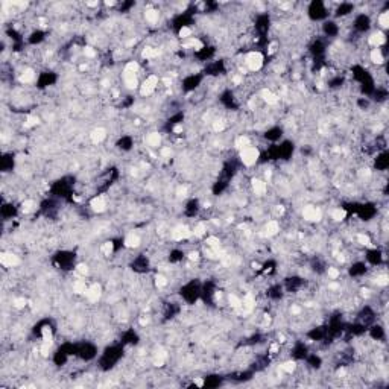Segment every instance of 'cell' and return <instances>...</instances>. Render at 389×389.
Instances as JSON below:
<instances>
[{"mask_svg": "<svg viewBox=\"0 0 389 389\" xmlns=\"http://www.w3.org/2000/svg\"><path fill=\"white\" fill-rule=\"evenodd\" d=\"M240 157H242V161L246 164V166H251V164H254L257 158H259V151L255 149V147H245V149H242V154H240Z\"/></svg>", "mask_w": 389, "mask_h": 389, "instance_id": "1", "label": "cell"}, {"mask_svg": "<svg viewBox=\"0 0 389 389\" xmlns=\"http://www.w3.org/2000/svg\"><path fill=\"white\" fill-rule=\"evenodd\" d=\"M246 64H248V67H249V70H254V71L259 70L262 67V64H263V56L259 52L249 53L246 56Z\"/></svg>", "mask_w": 389, "mask_h": 389, "instance_id": "2", "label": "cell"}, {"mask_svg": "<svg viewBox=\"0 0 389 389\" xmlns=\"http://www.w3.org/2000/svg\"><path fill=\"white\" fill-rule=\"evenodd\" d=\"M157 84H158V79H157V76H149L144 82H143L142 85V94L143 96H147V94H151L155 87H157Z\"/></svg>", "mask_w": 389, "mask_h": 389, "instance_id": "3", "label": "cell"}, {"mask_svg": "<svg viewBox=\"0 0 389 389\" xmlns=\"http://www.w3.org/2000/svg\"><path fill=\"white\" fill-rule=\"evenodd\" d=\"M302 214H304V217H306L307 220H315V222L321 220V217H322L321 210L316 208V207H306L304 212H302Z\"/></svg>", "mask_w": 389, "mask_h": 389, "instance_id": "4", "label": "cell"}, {"mask_svg": "<svg viewBox=\"0 0 389 389\" xmlns=\"http://www.w3.org/2000/svg\"><path fill=\"white\" fill-rule=\"evenodd\" d=\"M85 295H87V298H88L91 302H96V301L99 300V297H100V287H99L97 284H93L90 289H87Z\"/></svg>", "mask_w": 389, "mask_h": 389, "instance_id": "5", "label": "cell"}, {"mask_svg": "<svg viewBox=\"0 0 389 389\" xmlns=\"http://www.w3.org/2000/svg\"><path fill=\"white\" fill-rule=\"evenodd\" d=\"M190 236V230L186 227V225H179L173 230V237L177 240H182V239H187Z\"/></svg>", "mask_w": 389, "mask_h": 389, "instance_id": "6", "label": "cell"}, {"mask_svg": "<svg viewBox=\"0 0 389 389\" xmlns=\"http://www.w3.org/2000/svg\"><path fill=\"white\" fill-rule=\"evenodd\" d=\"M0 260H2V263L5 266H15L18 263V257L17 255H14V254H2V257H0Z\"/></svg>", "mask_w": 389, "mask_h": 389, "instance_id": "7", "label": "cell"}, {"mask_svg": "<svg viewBox=\"0 0 389 389\" xmlns=\"http://www.w3.org/2000/svg\"><path fill=\"white\" fill-rule=\"evenodd\" d=\"M123 78H125V84L128 85V88H135V87H137V78H135V73L125 71Z\"/></svg>", "mask_w": 389, "mask_h": 389, "instance_id": "8", "label": "cell"}, {"mask_svg": "<svg viewBox=\"0 0 389 389\" xmlns=\"http://www.w3.org/2000/svg\"><path fill=\"white\" fill-rule=\"evenodd\" d=\"M106 207L105 204V199L104 198H94L93 201H91V208L94 210V212H104Z\"/></svg>", "mask_w": 389, "mask_h": 389, "instance_id": "9", "label": "cell"}, {"mask_svg": "<svg viewBox=\"0 0 389 389\" xmlns=\"http://www.w3.org/2000/svg\"><path fill=\"white\" fill-rule=\"evenodd\" d=\"M105 129L104 128H97V129H94L93 132H91V140L94 143H100L104 139H105Z\"/></svg>", "mask_w": 389, "mask_h": 389, "instance_id": "10", "label": "cell"}, {"mask_svg": "<svg viewBox=\"0 0 389 389\" xmlns=\"http://www.w3.org/2000/svg\"><path fill=\"white\" fill-rule=\"evenodd\" d=\"M252 189L257 194H263L266 192V184L262 179H254L252 181Z\"/></svg>", "mask_w": 389, "mask_h": 389, "instance_id": "11", "label": "cell"}, {"mask_svg": "<svg viewBox=\"0 0 389 389\" xmlns=\"http://www.w3.org/2000/svg\"><path fill=\"white\" fill-rule=\"evenodd\" d=\"M386 41V38L385 35L382 34V32H375V34H372L371 38H370V43H371L372 46H380V44H383Z\"/></svg>", "mask_w": 389, "mask_h": 389, "instance_id": "12", "label": "cell"}, {"mask_svg": "<svg viewBox=\"0 0 389 389\" xmlns=\"http://www.w3.org/2000/svg\"><path fill=\"white\" fill-rule=\"evenodd\" d=\"M125 243H126V246H129V248L139 246V245H140V237H139L137 234H129V236L126 237Z\"/></svg>", "mask_w": 389, "mask_h": 389, "instance_id": "13", "label": "cell"}, {"mask_svg": "<svg viewBox=\"0 0 389 389\" xmlns=\"http://www.w3.org/2000/svg\"><path fill=\"white\" fill-rule=\"evenodd\" d=\"M266 234L267 236H275L277 233H278V230H280V227H278V224L277 222H267V225H266Z\"/></svg>", "mask_w": 389, "mask_h": 389, "instance_id": "14", "label": "cell"}, {"mask_svg": "<svg viewBox=\"0 0 389 389\" xmlns=\"http://www.w3.org/2000/svg\"><path fill=\"white\" fill-rule=\"evenodd\" d=\"M262 96H263V99H265L267 104H277V96L272 93V91H269V90H263L262 91Z\"/></svg>", "mask_w": 389, "mask_h": 389, "instance_id": "15", "label": "cell"}, {"mask_svg": "<svg viewBox=\"0 0 389 389\" xmlns=\"http://www.w3.org/2000/svg\"><path fill=\"white\" fill-rule=\"evenodd\" d=\"M144 15H146V20H147V21L155 23V21L158 20V11H155V9H147Z\"/></svg>", "mask_w": 389, "mask_h": 389, "instance_id": "16", "label": "cell"}, {"mask_svg": "<svg viewBox=\"0 0 389 389\" xmlns=\"http://www.w3.org/2000/svg\"><path fill=\"white\" fill-rule=\"evenodd\" d=\"M160 140H161V139H160V135L157 134V132H152V134H149V135H147V139H146V142L149 143L151 146H158V144H160Z\"/></svg>", "mask_w": 389, "mask_h": 389, "instance_id": "17", "label": "cell"}, {"mask_svg": "<svg viewBox=\"0 0 389 389\" xmlns=\"http://www.w3.org/2000/svg\"><path fill=\"white\" fill-rule=\"evenodd\" d=\"M32 79H34V71L31 70V69L24 70L21 73V76H20V81H21V82H31Z\"/></svg>", "mask_w": 389, "mask_h": 389, "instance_id": "18", "label": "cell"}, {"mask_svg": "<svg viewBox=\"0 0 389 389\" xmlns=\"http://www.w3.org/2000/svg\"><path fill=\"white\" fill-rule=\"evenodd\" d=\"M371 59H372V62H375V64H382L383 62V56H382V53H380L378 49H375L371 53Z\"/></svg>", "mask_w": 389, "mask_h": 389, "instance_id": "19", "label": "cell"}, {"mask_svg": "<svg viewBox=\"0 0 389 389\" xmlns=\"http://www.w3.org/2000/svg\"><path fill=\"white\" fill-rule=\"evenodd\" d=\"M345 210H342V208H336L335 212H333V219L335 220H342V219H345Z\"/></svg>", "mask_w": 389, "mask_h": 389, "instance_id": "20", "label": "cell"}, {"mask_svg": "<svg viewBox=\"0 0 389 389\" xmlns=\"http://www.w3.org/2000/svg\"><path fill=\"white\" fill-rule=\"evenodd\" d=\"M75 292H76V293H84V292H87L85 283H84V281H76V283H75Z\"/></svg>", "mask_w": 389, "mask_h": 389, "instance_id": "21", "label": "cell"}, {"mask_svg": "<svg viewBox=\"0 0 389 389\" xmlns=\"http://www.w3.org/2000/svg\"><path fill=\"white\" fill-rule=\"evenodd\" d=\"M378 23L382 24V28H388V26H389V14H388V12H383V14L380 15Z\"/></svg>", "mask_w": 389, "mask_h": 389, "instance_id": "22", "label": "cell"}, {"mask_svg": "<svg viewBox=\"0 0 389 389\" xmlns=\"http://www.w3.org/2000/svg\"><path fill=\"white\" fill-rule=\"evenodd\" d=\"M157 55H158V52L155 49H152V47H146L143 50V56L144 58H152V56H157Z\"/></svg>", "mask_w": 389, "mask_h": 389, "instance_id": "23", "label": "cell"}, {"mask_svg": "<svg viewBox=\"0 0 389 389\" xmlns=\"http://www.w3.org/2000/svg\"><path fill=\"white\" fill-rule=\"evenodd\" d=\"M281 370L286 372H293L295 371V362H286L283 366H281Z\"/></svg>", "mask_w": 389, "mask_h": 389, "instance_id": "24", "label": "cell"}, {"mask_svg": "<svg viewBox=\"0 0 389 389\" xmlns=\"http://www.w3.org/2000/svg\"><path fill=\"white\" fill-rule=\"evenodd\" d=\"M230 304L233 306V307H236V309H237V307H240V306H242V301L239 300L236 295H230Z\"/></svg>", "mask_w": 389, "mask_h": 389, "instance_id": "25", "label": "cell"}, {"mask_svg": "<svg viewBox=\"0 0 389 389\" xmlns=\"http://www.w3.org/2000/svg\"><path fill=\"white\" fill-rule=\"evenodd\" d=\"M357 240H359V243H362V245H370L371 243V240H370V237L368 236H363V234H359L357 236Z\"/></svg>", "mask_w": 389, "mask_h": 389, "instance_id": "26", "label": "cell"}, {"mask_svg": "<svg viewBox=\"0 0 389 389\" xmlns=\"http://www.w3.org/2000/svg\"><path fill=\"white\" fill-rule=\"evenodd\" d=\"M43 340L50 344V340H52V333H50L49 328H44V330H43Z\"/></svg>", "mask_w": 389, "mask_h": 389, "instance_id": "27", "label": "cell"}, {"mask_svg": "<svg viewBox=\"0 0 389 389\" xmlns=\"http://www.w3.org/2000/svg\"><path fill=\"white\" fill-rule=\"evenodd\" d=\"M205 233V225L204 224H198L196 227H194V234L196 236H202Z\"/></svg>", "mask_w": 389, "mask_h": 389, "instance_id": "28", "label": "cell"}, {"mask_svg": "<svg viewBox=\"0 0 389 389\" xmlns=\"http://www.w3.org/2000/svg\"><path fill=\"white\" fill-rule=\"evenodd\" d=\"M137 70H139V64L137 62H129L126 66V69H125V71H131V73H135Z\"/></svg>", "mask_w": 389, "mask_h": 389, "instance_id": "29", "label": "cell"}, {"mask_svg": "<svg viewBox=\"0 0 389 389\" xmlns=\"http://www.w3.org/2000/svg\"><path fill=\"white\" fill-rule=\"evenodd\" d=\"M32 208H34V202L32 201H24L23 202V212H32Z\"/></svg>", "mask_w": 389, "mask_h": 389, "instance_id": "30", "label": "cell"}, {"mask_svg": "<svg viewBox=\"0 0 389 389\" xmlns=\"http://www.w3.org/2000/svg\"><path fill=\"white\" fill-rule=\"evenodd\" d=\"M155 283H157L158 287H163V286H166L167 281H166V278H164L163 275H157V277H155Z\"/></svg>", "mask_w": 389, "mask_h": 389, "instance_id": "31", "label": "cell"}, {"mask_svg": "<svg viewBox=\"0 0 389 389\" xmlns=\"http://www.w3.org/2000/svg\"><path fill=\"white\" fill-rule=\"evenodd\" d=\"M328 277L333 278V280L337 278V277H339V271H337L336 267H328Z\"/></svg>", "mask_w": 389, "mask_h": 389, "instance_id": "32", "label": "cell"}, {"mask_svg": "<svg viewBox=\"0 0 389 389\" xmlns=\"http://www.w3.org/2000/svg\"><path fill=\"white\" fill-rule=\"evenodd\" d=\"M207 243H208V246H212V248H217V246H219V240H217L216 237H210V239H207Z\"/></svg>", "mask_w": 389, "mask_h": 389, "instance_id": "33", "label": "cell"}, {"mask_svg": "<svg viewBox=\"0 0 389 389\" xmlns=\"http://www.w3.org/2000/svg\"><path fill=\"white\" fill-rule=\"evenodd\" d=\"M102 251L105 252L106 255H109L111 251H113V243H111V242H106L105 245H104V248H102Z\"/></svg>", "mask_w": 389, "mask_h": 389, "instance_id": "34", "label": "cell"}, {"mask_svg": "<svg viewBox=\"0 0 389 389\" xmlns=\"http://www.w3.org/2000/svg\"><path fill=\"white\" fill-rule=\"evenodd\" d=\"M377 284H380V286H386V284H388V277H386V275H380V277H377Z\"/></svg>", "mask_w": 389, "mask_h": 389, "instance_id": "35", "label": "cell"}, {"mask_svg": "<svg viewBox=\"0 0 389 389\" xmlns=\"http://www.w3.org/2000/svg\"><path fill=\"white\" fill-rule=\"evenodd\" d=\"M237 146L239 147H248V139H245V137H240L239 140H237Z\"/></svg>", "mask_w": 389, "mask_h": 389, "instance_id": "36", "label": "cell"}, {"mask_svg": "<svg viewBox=\"0 0 389 389\" xmlns=\"http://www.w3.org/2000/svg\"><path fill=\"white\" fill-rule=\"evenodd\" d=\"M189 35H190V29H189V28H181L179 36H189Z\"/></svg>", "mask_w": 389, "mask_h": 389, "instance_id": "37", "label": "cell"}, {"mask_svg": "<svg viewBox=\"0 0 389 389\" xmlns=\"http://www.w3.org/2000/svg\"><path fill=\"white\" fill-rule=\"evenodd\" d=\"M78 272H79V274H87V272H88V267L85 265H79L78 266Z\"/></svg>", "mask_w": 389, "mask_h": 389, "instance_id": "38", "label": "cell"}, {"mask_svg": "<svg viewBox=\"0 0 389 389\" xmlns=\"http://www.w3.org/2000/svg\"><path fill=\"white\" fill-rule=\"evenodd\" d=\"M224 126H225V125H224V122L217 120V122L214 123V129H216V131H222V129H224Z\"/></svg>", "mask_w": 389, "mask_h": 389, "instance_id": "39", "label": "cell"}, {"mask_svg": "<svg viewBox=\"0 0 389 389\" xmlns=\"http://www.w3.org/2000/svg\"><path fill=\"white\" fill-rule=\"evenodd\" d=\"M14 304H15V307L20 309V307H23V306H24V300H23V298H17V300L14 301Z\"/></svg>", "mask_w": 389, "mask_h": 389, "instance_id": "40", "label": "cell"}, {"mask_svg": "<svg viewBox=\"0 0 389 389\" xmlns=\"http://www.w3.org/2000/svg\"><path fill=\"white\" fill-rule=\"evenodd\" d=\"M84 52H85V55H87V56H90V58L96 55V53H94V50H93L91 47H85V50H84Z\"/></svg>", "mask_w": 389, "mask_h": 389, "instance_id": "41", "label": "cell"}, {"mask_svg": "<svg viewBox=\"0 0 389 389\" xmlns=\"http://www.w3.org/2000/svg\"><path fill=\"white\" fill-rule=\"evenodd\" d=\"M38 120H36L35 117H29L28 119V122H26V126H32V125H35Z\"/></svg>", "mask_w": 389, "mask_h": 389, "instance_id": "42", "label": "cell"}, {"mask_svg": "<svg viewBox=\"0 0 389 389\" xmlns=\"http://www.w3.org/2000/svg\"><path fill=\"white\" fill-rule=\"evenodd\" d=\"M161 155H163V157H167V155H170V149H169V147H164V149L161 151Z\"/></svg>", "mask_w": 389, "mask_h": 389, "instance_id": "43", "label": "cell"}, {"mask_svg": "<svg viewBox=\"0 0 389 389\" xmlns=\"http://www.w3.org/2000/svg\"><path fill=\"white\" fill-rule=\"evenodd\" d=\"M173 131H175V132H181V131H182V126H181V125H177V126L173 128Z\"/></svg>", "mask_w": 389, "mask_h": 389, "instance_id": "44", "label": "cell"}, {"mask_svg": "<svg viewBox=\"0 0 389 389\" xmlns=\"http://www.w3.org/2000/svg\"><path fill=\"white\" fill-rule=\"evenodd\" d=\"M194 383H196L198 386H202V385H204V382H202L201 378H196V380H194Z\"/></svg>", "mask_w": 389, "mask_h": 389, "instance_id": "45", "label": "cell"}, {"mask_svg": "<svg viewBox=\"0 0 389 389\" xmlns=\"http://www.w3.org/2000/svg\"><path fill=\"white\" fill-rule=\"evenodd\" d=\"M190 259H192V260H196V259H198V252H192V254H190Z\"/></svg>", "mask_w": 389, "mask_h": 389, "instance_id": "46", "label": "cell"}, {"mask_svg": "<svg viewBox=\"0 0 389 389\" xmlns=\"http://www.w3.org/2000/svg\"><path fill=\"white\" fill-rule=\"evenodd\" d=\"M178 193H179V194H182V196H184V194H186V189H184V187H182V189H179V190H178Z\"/></svg>", "mask_w": 389, "mask_h": 389, "instance_id": "47", "label": "cell"}]
</instances>
